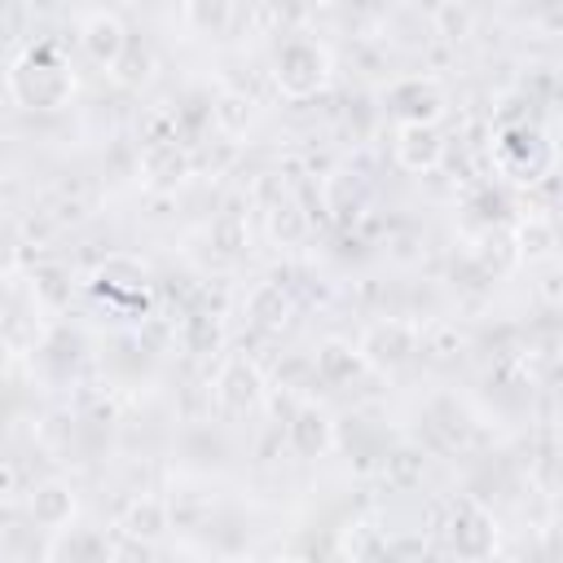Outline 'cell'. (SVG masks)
Returning a JSON list of instances; mask_svg holds the SVG:
<instances>
[{"mask_svg": "<svg viewBox=\"0 0 563 563\" xmlns=\"http://www.w3.org/2000/svg\"><path fill=\"white\" fill-rule=\"evenodd\" d=\"M75 40H79V48H84V57L88 62H97V66H114V57L123 53V44L132 40V31L123 26V18L114 13V9H88L84 18H79V31H75Z\"/></svg>", "mask_w": 563, "mask_h": 563, "instance_id": "12", "label": "cell"}, {"mask_svg": "<svg viewBox=\"0 0 563 563\" xmlns=\"http://www.w3.org/2000/svg\"><path fill=\"white\" fill-rule=\"evenodd\" d=\"M194 176V150L180 141H145L136 158V180L145 189H176Z\"/></svg>", "mask_w": 563, "mask_h": 563, "instance_id": "9", "label": "cell"}, {"mask_svg": "<svg viewBox=\"0 0 563 563\" xmlns=\"http://www.w3.org/2000/svg\"><path fill=\"white\" fill-rule=\"evenodd\" d=\"M167 528H172V510H167V497H158V493H136L119 515V537H132L145 545L163 541Z\"/></svg>", "mask_w": 563, "mask_h": 563, "instance_id": "13", "label": "cell"}, {"mask_svg": "<svg viewBox=\"0 0 563 563\" xmlns=\"http://www.w3.org/2000/svg\"><path fill=\"white\" fill-rule=\"evenodd\" d=\"M510 246H515V260L519 264H545L554 260L559 251V229L545 211H528L510 224Z\"/></svg>", "mask_w": 563, "mask_h": 563, "instance_id": "14", "label": "cell"}, {"mask_svg": "<svg viewBox=\"0 0 563 563\" xmlns=\"http://www.w3.org/2000/svg\"><path fill=\"white\" fill-rule=\"evenodd\" d=\"M180 18L194 26V35H224L229 22L238 18V4H229V0H189L180 9Z\"/></svg>", "mask_w": 563, "mask_h": 563, "instance_id": "25", "label": "cell"}, {"mask_svg": "<svg viewBox=\"0 0 563 563\" xmlns=\"http://www.w3.org/2000/svg\"><path fill=\"white\" fill-rule=\"evenodd\" d=\"M418 330H422V321H413V317H378V321H369L361 330V339H356V352H361L365 369H383L387 374V369L409 365L418 356Z\"/></svg>", "mask_w": 563, "mask_h": 563, "instance_id": "6", "label": "cell"}, {"mask_svg": "<svg viewBox=\"0 0 563 563\" xmlns=\"http://www.w3.org/2000/svg\"><path fill=\"white\" fill-rule=\"evenodd\" d=\"M418 352H427L431 361H453V356L466 352V330H462L457 321L435 317V321H427V325L418 330Z\"/></svg>", "mask_w": 563, "mask_h": 563, "instance_id": "24", "label": "cell"}, {"mask_svg": "<svg viewBox=\"0 0 563 563\" xmlns=\"http://www.w3.org/2000/svg\"><path fill=\"white\" fill-rule=\"evenodd\" d=\"M321 207L334 224H352L365 211V180L356 172H330L321 180Z\"/></svg>", "mask_w": 563, "mask_h": 563, "instance_id": "18", "label": "cell"}, {"mask_svg": "<svg viewBox=\"0 0 563 563\" xmlns=\"http://www.w3.org/2000/svg\"><path fill=\"white\" fill-rule=\"evenodd\" d=\"M211 400H216V409H220L224 418H233V422H242V418L260 413V409H264V400H268L264 369H260L251 356L229 352V356L220 361V369H216Z\"/></svg>", "mask_w": 563, "mask_h": 563, "instance_id": "5", "label": "cell"}, {"mask_svg": "<svg viewBox=\"0 0 563 563\" xmlns=\"http://www.w3.org/2000/svg\"><path fill=\"white\" fill-rule=\"evenodd\" d=\"M449 545L462 563H484L497 550V519L475 497H462L449 515Z\"/></svg>", "mask_w": 563, "mask_h": 563, "instance_id": "8", "label": "cell"}, {"mask_svg": "<svg viewBox=\"0 0 563 563\" xmlns=\"http://www.w3.org/2000/svg\"><path fill=\"white\" fill-rule=\"evenodd\" d=\"M110 563H154V545L132 541V537H114L110 541Z\"/></svg>", "mask_w": 563, "mask_h": 563, "instance_id": "31", "label": "cell"}, {"mask_svg": "<svg viewBox=\"0 0 563 563\" xmlns=\"http://www.w3.org/2000/svg\"><path fill=\"white\" fill-rule=\"evenodd\" d=\"M255 114H260V101L246 88H220L211 97V128L220 136H246V128L255 123Z\"/></svg>", "mask_w": 563, "mask_h": 563, "instance_id": "19", "label": "cell"}, {"mask_svg": "<svg viewBox=\"0 0 563 563\" xmlns=\"http://www.w3.org/2000/svg\"><path fill=\"white\" fill-rule=\"evenodd\" d=\"M246 321L255 330H264V334H282L295 321V295L282 282H260L246 295Z\"/></svg>", "mask_w": 563, "mask_h": 563, "instance_id": "15", "label": "cell"}, {"mask_svg": "<svg viewBox=\"0 0 563 563\" xmlns=\"http://www.w3.org/2000/svg\"><path fill=\"white\" fill-rule=\"evenodd\" d=\"M180 343L194 356H216L224 347V317H220V308H189L180 317Z\"/></svg>", "mask_w": 563, "mask_h": 563, "instance_id": "20", "label": "cell"}, {"mask_svg": "<svg viewBox=\"0 0 563 563\" xmlns=\"http://www.w3.org/2000/svg\"><path fill=\"white\" fill-rule=\"evenodd\" d=\"M40 563H66V559H62V554H57V550H53V554H44V559H40Z\"/></svg>", "mask_w": 563, "mask_h": 563, "instance_id": "34", "label": "cell"}, {"mask_svg": "<svg viewBox=\"0 0 563 563\" xmlns=\"http://www.w3.org/2000/svg\"><path fill=\"white\" fill-rule=\"evenodd\" d=\"M308 229H312V216L303 211V202L295 198V194H277L273 202H268V238L277 242V246H299L303 238H308Z\"/></svg>", "mask_w": 563, "mask_h": 563, "instance_id": "21", "label": "cell"}, {"mask_svg": "<svg viewBox=\"0 0 563 563\" xmlns=\"http://www.w3.org/2000/svg\"><path fill=\"white\" fill-rule=\"evenodd\" d=\"M312 374H317L325 387H347V383H356V378L365 374V361H361L356 343H347V339H325V343H317V352H312Z\"/></svg>", "mask_w": 563, "mask_h": 563, "instance_id": "16", "label": "cell"}, {"mask_svg": "<svg viewBox=\"0 0 563 563\" xmlns=\"http://www.w3.org/2000/svg\"><path fill=\"white\" fill-rule=\"evenodd\" d=\"M251 563H282V559H251Z\"/></svg>", "mask_w": 563, "mask_h": 563, "instance_id": "35", "label": "cell"}, {"mask_svg": "<svg viewBox=\"0 0 563 563\" xmlns=\"http://www.w3.org/2000/svg\"><path fill=\"white\" fill-rule=\"evenodd\" d=\"M26 510H31V519H35L40 528L62 532V528L75 519V488H70L66 479H40V484L31 488V497H26Z\"/></svg>", "mask_w": 563, "mask_h": 563, "instance_id": "17", "label": "cell"}, {"mask_svg": "<svg viewBox=\"0 0 563 563\" xmlns=\"http://www.w3.org/2000/svg\"><path fill=\"white\" fill-rule=\"evenodd\" d=\"M383 110L396 119V128H440L449 114V92L435 75H400L383 88Z\"/></svg>", "mask_w": 563, "mask_h": 563, "instance_id": "4", "label": "cell"}, {"mask_svg": "<svg viewBox=\"0 0 563 563\" xmlns=\"http://www.w3.org/2000/svg\"><path fill=\"white\" fill-rule=\"evenodd\" d=\"M391 158L400 172L409 176H431L444 167L449 158V136L440 128H396V141H391Z\"/></svg>", "mask_w": 563, "mask_h": 563, "instance_id": "11", "label": "cell"}, {"mask_svg": "<svg viewBox=\"0 0 563 563\" xmlns=\"http://www.w3.org/2000/svg\"><path fill=\"white\" fill-rule=\"evenodd\" d=\"M378 471H383L387 488L409 493V488H418L422 475H427V449H418V444H391V449H383Z\"/></svg>", "mask_w": 563, "mask_h": 563, "instance_id": "22", "label": "cell"}, {"mask_svg": "<svg viewBox=\"0 0 563 563\" xmlns=\"http://www.w3.org/2000/svg\"><path fill=\"white\" fill-rule=\"evenodd\" d=\"M66 563H110V537L101 532H70V541L57 545Z\"/></svg>", "mask_w": 563, "mask_h": 563, "instance_id": "27", "label": "cell"}, {"mask_svg": "<svg viewBox=\"0 0 563 563\" xmlns=\"http://www.w3.org/2000/svg\"><path fill=\"white\" fill-rule=\"evenodd\" d=\"M493 167L506 185H541L554 172V141L537 123H506L493 132Z\"/></svg>", "mask_w": 563, "mask_h": 563, "instance_id": "3", "label": "cell"}, {"mask_svg": "<svg viewBox=\"0 0 563 563\" xmlns=\"http://www.w3.org/2000/svg\"><path fill=\"white\" fill-rule=\"evenodd\" d=\"M427 18H431V35H440V40H462V35H471V9L466 4H435V9H427Z\"/></svg>", "mask_w": 563, "mask_h": 563, "instance_id": "29", "label": "cell"}, {"mask_svg": "<svg viewBox=\"0 0 563 563\" xmlns=\"http://www.w3.org/2000/svg\"><path fill=\"white\" fill-rule=\"evenodd\" d=\"M211 242L224 251V255H238L246 246V216L238 207H224L216 220H211Z\"/></svg>", "mask_w": 563, "mask_h": 563, "instance_id": "28", "label": "cell"}, {"mask_svg": "<svg viewBox=\"0 0 563 563\" xmlns=\"http://www.w3.org/2000/svg\"><path fill=\"white\" fill-rule=\"evenodd\" d=\"M330 75L334 57L312 31H290V40H282L273 53V88L286 101H312L330 88Z\"/></svg>", "mask_w": 563, "mask_h": 563, "instance_id": "2", "label": "cell"}, {"mask_svg": "<svg viewBox=\"0 0 563 563\" xmlns=\"http://www.w3.org/2000/svg\"><path fill=\"white\" fill-rule=\"evenodd\" d=\"M286 440L299 457H325L339 449V422L330 418L325 405L317 400H299L290 409V422H286Z\"/></svg>", "mask_w": 563, "mask_h": 563, "instance_id": "10", "label": "cell"}, {"mask_svg": "<svg viewBox=\"0 0 563 563\" xmlns=\"http://www.w3.org/2000/svg\"><path fill=\"white\" fill-rule=\"evenodd\" d=\"M167 510H172V523H176V528H198V523L211 519V501L198 497V493H180V497H172Z\"/></svg>", "mask_w": 563, "mask_h": 563, "instance_id": "30", "label": "cell"}, {"mask_svg": "<svg viewBox=\"0 0 563 563\" xmlns=\"http://www.w3.org/2000/svg\"><path fill=\"white\" fill-rule=\"evenodd\" d=\"M106 75H110L119 88H145V84L154 79V48H150L145 40H136V35H132Z\"/></svg>", "mask_w": 563, "mask_h": 563, "instance_id": "23", "label": "cell"}, {"mask_svg": "<svg viewBox=\"0 0 563 563\" xmlns=\"http://www.w3.org/2000/svg\"><path fill=\"white\" fill-rule=\"evenodd\" d=\"M13 484H18V471L9 462H0V493H13Z\"/></svg>", "mask_w": 563, "mask_h": 563, "instance_id": "33", "label": "cell"}, {"mask_svg": "<svg viewBox=\"0 0 563 563\" xmlns=\"http://www.w3.org/2000/svg\"><path fill=\"white\" fill-rule=\"evenodd\" d=\"M541 299H545V303H559V277H554V273L541 277Z\"/></svg>", "mask_w": 563, "mask_h": 563, "instance_id": "32", "label": "cell"}, {"mask_svg": "<svg viewBox=\"0 0 563 563\" xmlns=\"http://www.w3.org/2000/svg\"><path fill=\"white\" fill-rule=\"evenodd\" d=\"M106 303H114V308H141V317H145V308H150V273H145V264L136 260V255H123V251H114V255H106L97 268H92V282H88Z\"/></svg>", "mask_w": 563, "mask_h": 563, "instance_id": "7", "label": "cell"}, {"mask_svg": "<svg viewBox=\"0 0 563 563\" xmlns=\"http://www.w3.org/2000/svg\"><path fill=\"white\" fill-rule=\"evenodd\" d=\"M4 88H9V97H13L22 110L53 114V110L70 106L79 79H75V70H70V57L62 53V44L35 40V44H26V48L9 62Z\"/></svg>", "mask_w": 563, "mask_h": 563, "instance_id": "1", "label": "cell"}, {"mask_svg": "<svg viewBox=\"0 0 563 563\" xmlns=\"http://www.w3.org/2000/svg\"><path fill=\"white\" fill-rule=\"evenodd\" d=\"M475 260H479V268L484 273H506V268H515L519 260H515V246H510V229L506 224H493V229H484L479 233V246H475Z\"/></svg>", "mask_w": 563, "mask_h": 563, "instance_id": "26", "label": "cell"}]
</instances>
